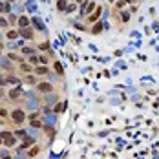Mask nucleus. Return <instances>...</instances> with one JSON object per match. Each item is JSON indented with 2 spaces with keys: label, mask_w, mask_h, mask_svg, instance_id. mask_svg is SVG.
I'll list each match as a JSON object with an SVG mask.
<instances>
[{
  "label": "nucleus",
  "mask_w": 159,
  "mask_h": 159,
  "mask_svg": "<svg viewBox=\"0 0 159 159\" xmlns=\"http://www.w3.org/2000/svg\"><path fill=\"white\" fill-rule=\"evenodd\" d=\"M11 117H13V123H16V124H20V123L24 121V117H26V113H24L22 110H15V112L11 113Z\"/></svg>",
  "instance_id": "nucleus-1"
},
{
  "label": "nucleus",
  "mask_w": 159,
  "mask_h": 159,
  "mask_svg": "<svg viewBox=\"0 0 159 159\" xmlns=\"http://www.w3.org/2000/svg\"><path fill=\"white\" fill-rule=\"evenodd\" d=\"M38 91H42V93H51L53 91V86L49 82H40L38 84Z\"/></svg>",
  "instance_id": "nucleus-2"
},
{
  "label": "nucleus",
  "mask_w": 159,
  "mask_h": 159,
  "mask_svg": "<svg viewBox=\"0 0 159 159\" xmlns=\"http://www.w3.org/2000/svg\"><path fill=\"white\" fill-rule=\"evenodd\" d=\"M20 35H22V37H26V38H33V31H31V29H22V31H20Z\"/></svg>",
  "instance_id": "nucleus-3"
},
{
  "label": "nucleus",
  "mask_w": 159,
  "mask_h": 159,
  "mask_svg": "<svg viewBox=\"0 0 159 159\" xmlns=\"http://www.w3.org/2000/svg\"><path fill=\"white\" fill-rule=\"evenodd\" d=\"M18 24H20L22 28H26V26L29 24V20H28V16H20V18H18Z\"/></svg>",
  "instance_id": "nucleus-4"
},
{
  "label": "nucleus",
  "mask_w": 159,
  "mask_h": 159,
  "mask_svg": "<svg viewBox=\"0 0 159 159\" xmlns=\"http://www.w3.org/2000/svg\"><path fill=\"white\" fill-rule=\"evenodd\" d=\"M33 24H35V26H37V28H38V29H40V31H42V29H44V24H42V22H40V20H38V18H33Z\"/></svg>",
  "instance_id": "nucleus-5"
},
{
  "label": "nucleus",
  "mask_w": 159,
  "mask_h": 159,
  "mask_svg": "<svg viewBox=\"0 0 159 159\" xmlns=\"http://www.w3.org/2000/svg\"><path fill=\"white\" fill-rule=\"evenodd\" d=\"M99 15H101V7H99V9H97V11L90 16V20H91V22H93V20H97V18H99Z\"/></svg>",
  "instance_id": "nucleus-6"
},
{
  "label": "nucleus",
  "mask_w": 159,
  "mask_h": 159,
  "mask_svg": "<svg viewBox=\"0 0 159 159\" xmlns=\"http://www.w3.org/2000/svg\"><path fill=\"white\" fill-rule=\"evenodd\" d=\"M35 71H37L38 75H46V73H48V68H37Z\"/></svg>",
  "instance_id": "nucleus-7"
},
{
  "label": "nucleus",
  "mask_w": 159,
  "mask_h": 159,
  "mask_svg": "<svg viewBox=\"0 0 159 159\" xmlns=\"http://www.w3.org/2000/svg\"><path fill=\"white\" fill-rule=\"evenodd\" d=\"M58 9H66V0H58Z\"/></svg>",
  "instance_id": "nucleus-8"
},
{
  "label": "nucleus",
  "mask_w": 159,
  "mask_h": 159,
  "mask_svg": "<svg viewBox=\"0 0 159 159\" xmlns=\"http://www.w3.org/2000/svg\"><path fill=\"white\" fill-rule=\"evenodd\" d=\"M103 29V24H95V28H93V33H99Z\"/></svg>",
  "instance_id": "nucleus-9"
},
{
  "label": "nucleus",
  "mask_w": 159,
  "mask_h": 159,
  "mask_svg": "<svg viewBox=\"0 0 159 159\" xmlns=\"http://www.w3.org/2000/svg\"><path fill=\"white\" fill-rule=\"evenodd\" d=\"M128 18H130V13H128V11H124V13H123V22H126Z\"/></svg>",
  "instance_id": "nucleus-10"
},
{
  "label": "nucleus",
  "mask_w": 159,
  "mask_h": 159,
  "mask_svg": "<svg viewBox=\"0 0 159 159\" xmlns=\"http://www.w3.org/2000/svg\"><path fill=\"white\" fill-rule=\"evenodd\" d=\"M55 70L58 71V75H62V66L61 64H55Z\"/></svg>",
  "instance_id": "nucleus-11"
},
{
  "label": "nucleus",
  "mask_w": 159,
  "mask_h": 159,
  "mask_svg": "<svg viewBox=\"0 0 159 159\" xmlns=\"http://www.w3.org/2000/svg\"><path fill=\"white\" fill-rule=\"evenodd\" d=\"M18 95H20V90H13L11 91V97H18Z\"/></svg>",
  "instance_id": "nucleus-12"
},
{
  "label": "nucleus",
  "mask_w": 159,
  "mask_h": 159,
  "mask_svg": "<svg viewBox=\"0 0 159 159\" xmlns=\"http://www.w3.org/2000/svg\"><path fill=\"white\" fill-rule=\"evenodd\" d=\"M7 37H9V38H15V37H16V31H9Z\"/></svg>",
  "instance_id": "nucleus-13"
},
{
  "label": "nucleus",
  "mask_w": 159,
  "mask_h": 159,
  "mask_svg": "<svg viewBox=\"0 0 159 159\" xmlns=\"http://www.w3.org/2000/svg\"><path fill=\"white\" fill-rule=\"evenodd\" d=\"M20 70H24V71H29V70H31V68H29V66H28V64H22V66H20Z\"/></svg>",
  "instance_id": "nucleus-14"
},
{
  "label": "nucleus",
  "mask_w": 159,
  "mask_h": 159,
  "mask_svg": "<svg viewBox=\"0 0 159 159\" xmlns=\"http://www.w3.org/2000/svg\"><path fill=\"white\" fill-rule=\"evenodd\" d=\"M15 20H16V16H15V15H9V22H11V24H13V22H15Z\"/></svg>",
  "instance_id": "nucleus-15"
},
{
  "label": "nucleus",
  "mask_w": 159,
  "mask_h": 159,
  "mask_svg": "<svg viewBox=\"0 0 159 159\" xmlns=\"http://www.w3.org/2000/svg\"><path fill=\"white\" fill-rule=\"evenodd\" d=\"M126 2H128V4H130V2H139V0H126Z\"/></svg>",
  "instance_id": "nucleus-16"
},
{
  "label": "nucleus",
  "mask_w": 159,
  "mask_h": 159,
  "mask_svg": "<svg viewBox=\"0 0 159 159\" xmlns=\"http://www.w3.org/2000/svg\"><path fill=\"white\" fill-rule=\"evenodd\" d=\"M2 9H4V4H2V2H0V11H2Z\"/></svg>",
  "instance_id": "nucleus-17"
}]
</instances>
